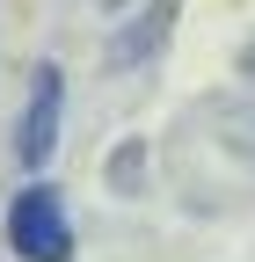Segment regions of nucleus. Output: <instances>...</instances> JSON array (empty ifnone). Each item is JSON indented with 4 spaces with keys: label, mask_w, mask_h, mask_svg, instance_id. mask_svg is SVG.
Instances as JSON below:
<instances>
[{
    "label": "nucleus",
    "mask_w": 255,
    "mask_h": 262,
    "mask_svg": "<svg viewBox=\"0 0 255 262\" xmlns=\"http://www.w3.org/2000/svg\"><path fill=\"white\" fill-rule=\"evenodd\" d=\"M58 110H66V73H58V66H37L29 102H22V124H15L22 168H44V160H51V146H58Z\"/></svg>",
    "instance_id": "f03ea898"
},
{
    "label": "nucleus",
    "mask_w": 255,
    "mask_h": 262,
    "mask_svg": "<svg viewBox=\"0 0 255 262\" xmlns=\"http://www.w3.org/2000/svg\"><path fill=\"white\" fill-rule=\"evenodd\" d=\"M8 241L22 262H66L73 255V226H66V204H58V189H22L15 211H8Z\"/></svg>",
    "instance_id": "f257e3e1"
},
{
    "label": "nucleus",
    "mask_w": 255,
    "mask_h": 262,
    "mask_svg": "<svg viewBox=\"0 0 255 262\" xmlns=\"http://www.w3.org/2000/svg\"><path fill=\"white\" fill-rule=\"evenodd\" d=\"M110 8H124V0H110Z\"/></svg>",
    "instance_id": "7ed1b4c3"
}]
</instances>
